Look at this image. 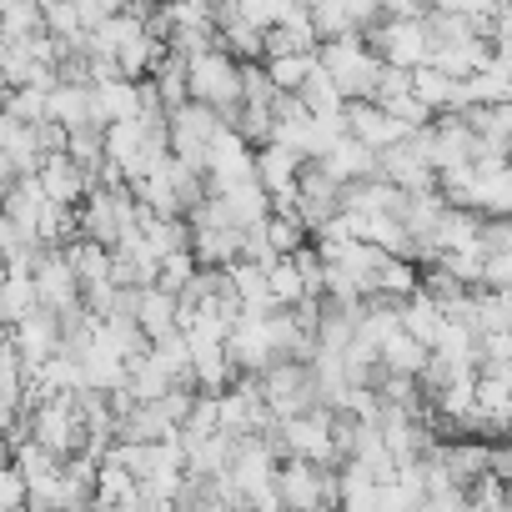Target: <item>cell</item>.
I'll return each instance as SVG.
<instances>
[{"label":"cell","mask_w":512,"mask_h":512,"mask_svg":"<svg viewBox=\"0 0 512 512\" xmlns=\"http://www.w3.org/2000/svg\"><path fill=\"white\" fill-rule=\"evenodd\" d=\"M322 66L337 76V86H342V96L347 101H372L377 96V76H382V56H377V46L367 41V31H352V36H327L322 41Z\"/></svg>","instance_id":"1"},{"label":"cell","mask_w":512,"mask_h":512,"mask_svg":"<svg viewBox=\"0 0 512 512\" xmlns=\"http://www.w3.org/2000/svg\"><path fill=\"white\" fill-rule=\"evenodd\" d=\"M141 216H146V211H141L131 181H126V186H96V191L81 201V231L96 236V241H106V246H121L126 236H136V231H141Z\"/></svg>","instance_id":"2"},{"label":"cell","mask_w":512,"mask_h":512,"mask_svg":"<svg viewBox=\"0 0 512 512\" xmlns=\"http://www.w3.org/2000/svg\"><path fill=\"white\" fill-rule=\"evenodd\" d=\"M191 101L216 106L221 121L236 126V116H241V61L221 46L191 56Z\"/></svg>","instance_id":"3"},{"label":"cell","mask_w":512,"mask_h":512,"mask_svg":"<svg viewBox=\"0 0 512 512\" xmlns=\"http://www.w3.org/2000/svg\"><path fill=\"white\" fill-rule=\"evenodd\" d=\"M367 41L377 46L382 61L392 66H422L432 61V31H427V16H382L377 26H367Z\"/></svg>","instance_id":"4"},{"label":"cell","mask_w":512,"mask_h":512,"mask_svg":"<svg viewBox=\"0 0 512 512\" xmlns=\"http://www.w3.org/2000/svg\"><path fill=\"white\" fill-rule=\"evenodd\" d=\"M221 126H226V121H221L216 106H206V101H186V106L171 111V151H176L181 161H191V166L206 171Z\"/></svg>","instance_id":"5"},{"label":"cell","mask_w":512,"mask_h":512,"mask_svg":"<svg viewBox=\"0 0 512 512\" xmlns=\"http://www.w3.org/2000/svg\"><path fill=\"white\" fill-rule=\"evenodd\" d=\"M6 337L21 347V357H26V367H31V372H41V367L66 347L61 312H56V307H46V302H41L36 312H26L21 322H11V327H6Z\"/></svg>","instance_id":"6"},{"label":"cell","mask_w":512,"mask_h":512,"mask_svg":"<svg viewBox=\"0 0 512 512\" xmlns=\"http://www.w3.org/2000/svg\"><path fill=\"white\" fill-rule=\"evenodd\" d=\"M347 206V181H337L322 161H307L302 171V186H297V216L312 226V236Z\"/></svg>","instance_id":"7"},{"label":"cell","mask_w":512,"mask_h":512,"mask_svg":"<svg viewBox=\"0 0 512 512\" xmlns=\"http://www.w3.org/2000/svg\"><path fill=\"white\" fill-rule=\"evenodd\" d=\"M347 131L357 141H367L372 151H387L397 141H407L417 126H407L397 111H387L382 101H347Z\"/></svg>","instance_id":"8"},{"label":"cell","mask_w":512,"mask_h":512,"mask_svg":"<svg viewBox=\"0 0 512 512\" xmlns=\"http://www.w3.org/2000/svg\"><path fill=\"white\" fill-rule=\"evenodd\" d=\"M0 156H6V186H11L16 176L41 171V161H46L41 126H31V121H21V116L6 111V121H0Z\"/></svg>","instance_id":"9"},{"label":"cell","mask_w":512,"mask_h":512,"mask_svg":"<svg viewBox=\"0 0 512 512\" xmlns=\"http://www.w3.org/2000/svg\"><path fill=\"white\" fill-rule=\"evenodd\" d=\"M382 176H387V181H397V186H402V191H412V196H417V191H437V186H442V171H437V166L412 146V136L382 151Z\"/></svg>","instance_id":"10"},{"label":"cell","mask_w":512,"mask_h":512,"mask_svg":"<svg viewBox=\"0 0 512 512\" xmlns=\"http://www.w3.org/2000/svg\"><path fill=\"white\" fill-rule=\"evenodd\" d=\"M41 181H46V191H51L56 201H66V206H81V201L96 191V171H91L86 161H76L71 151H51V156L41 161Z\"/></svg>","instance_id":"11"},{"label":"cell","mask_w":512,"mask_h":512,"mask_svg":"<svg viewBox=\"0 0 512 512\" xmlns=\"http://www.w3.org/2000/svg\"><path fill=\"white\" fill-rule=\"evenodd\" d=\"M216 41H221V51H231L236 61H267V31L256 26V21H246L236 0L216 11Z\"/></svg>","instance_id":"12"},{"label":"cell","mask_w":512,"mask_h":512,"mask_svg":"<svg viewBox=\"0 0 512 512\" xmlns=\"http://www.w3.org/2000/svg\"><path fill=\"white\" fill-rule=\"evenodd\" d=\"M337 181H367V176H382V151H372L367 141H357L352 131L347 136H337L322 156H317Z\"/></svg>","instance_id":"13"},{"label":"cell","mask_w":512,"mask_h":512,"mask_svg":"<svg viewBox=\"0 0 512 512\" xmlns=\"http://www.w3.org/2000/svg\"><path fill=\"white\" fill-rule=\"evenodd\" d=\"M91 91H96V116H101L106 126L141 116V81H136V76H121V71H116V76H96Z\"/></svg>","instance_id":"14"},{"label":"cell","mask_w":512,"mask_h":512,"mask_svg":"<svg viewBox=\"0 0 512 512\" xmlns=\"http://www.w3.org/2000/svg\"><path fill=\"white\" fill-rule=\"evenodd\" d=\"M136 322L146 327V337H151V342H156V337L181 332V297H176L171 287H161V282L141 287V292H136Z\"/></svg>","instance_id":"15"},{"label":"cell","mask_w":512,"mask_h":512,"mask_svg":"<svg viewBox=\"0 0 512 512\" xmlns=\"http://www.w3.org/2000/svg\"><path fill=\"white\" fill-rule=\"evenodd\" d=\"M31 267L36 262H11V272H6V287H0V317H6V327L41 307V287H36Z\"/></svg>","instance_id":"16"},{"label":"cell","mask_w":512,"mask_h":512,"mask_svg":"<svg viewBox=\"0 0 512 512\" xmlns=\"http://www.w3.org/2000/svg\"><path fill=\"white\" fill-rule=\"evenodd\" d=\"M51 116H56L66 131L101 121V116H96V91H91V81H61V86L51 91Z\"/></svg>","instance_id":"17"},{"label":"cell","mask_w":512,"mask_h":512,"mask_svg":"<svg viewBox=\"0 0 512 512\" xmlns=\"http://www.w3.org/2000/svg\"><path fill=\"white\" fill-rule=\"evenodd\" d=\"M402 322H407V332H412V337H422L427 347H437V337L447 332V322H452V317H447V307H442L427 287H417V292L402 302Z\"/></svg>","instance_id":"18"},{"label":"cell","mask_w":512,"mask_h":512,"mask_svg":"<svg viewBox=\"0 0 512 512\" xmlns=\"http://www.w3.org/2000/svg\"><path fill=\"white\" fill-rule=\"evenodd\" d=\"M191 347H196V387L201 392H226L241 377V367H236L226 342H191Z\"/></svg>","instance_id":"19"},{"label":"cell","mask_w":512,"mask_h":512,"mask_svg":"<svg viewBox=\"0 0 512 512\" xmlns=\"http://www.w3.org/2000/svg\"><path fill=\"white\" fill-rule=\"evenodd\" d=\"M96 507H141V477L116 462V457H101V477H96Z\"/></svg>","instance_id":"20"},{"label":"cell","mask_w":512,"mask_h":512,"mask_svg":"<svg viewBox=\"0 0 512 512\" xmlns=\"http://www.w3.org/2000/svg\"><path fill=\"white\" fill-rule=\"evenodd\" d=\"M427 357H432V347H427L422 337H412L407 327H402V332H392V337L382 342V367H387V372H407V377H422Z\"/></svg>","instance_id":"21"},{"label":"cell","mask_w":512,"mask_h":512,"mask_svg":"<svg viewBox=\"0 0 512 512\" xmlns=\"http://www.w3.org/2000/svg\"><path fill=\"white\" fill-rule=\"evenodd\" d=\"M417 287H422V262H417V256H387L382 272H377V297L407 302Z\"/></svg>","instance_id":"22"},{"label":"cell","mask_w":512,"mask_h":512,"mask_svg":"<svg viewBox=\"0 0 512 512\" xmlns=\"http://www.w3.org/2000/svg\"><path fill=\"white\" fill-rule=\"evenodd\" d=\"M171 387H181V382H176V372H171L156 352H141V357L131 362V392H136L141 402H156V397H166Z\"/></svg>","instance_id":"23"},{"label":"cell","mask_w":512,"mask_h":512,"mask_svg":"<svg viewBox=\"0 0 512 512\" xmlns=\"http://www.w3.org/2000/svg\"><path fill=\"white\" fill-rule=\"evenodd\" d=\"M317 61H322L317 51H277V56H267V71L282 91H302V81L317 71Z\"/></svg>","instance_id":"24"},{"label":"cell","mask_w":512,"mask_h":512,"mask_svg":"<svg viewBox=\"0 0 512 512\" xmlns=\"http://www.w3.org/2000/svg\"><path fill=\"white\" fill-rule=\"evenodd\" d=\"M267 282H272L277 307H297L302 297H312V292H307V277H302V267H297V256H277V262L267 267Z\"/></svg>","instance_id":"25"},{"label":"cell","mask_w":512,"mask_h":512,"mask_svg":"<svg viewBox=\"0 0 512 512\" xmlns=\"http://www.w3.org/2000/svg\"><path fill=\"white\" fill-rule=\"evenodd\" d=\"M302 101L317 111V116H332V111H342L347 106V96H342V86H337V76L317 61V71L302 81Z\"/></svg>","instance_id":"26"},{"label":"cell","mask_w":512,"mask_h":512,"mask_svg":"<svg viewBox=\"0 0 512 512\" xmlns=\"http://www.w3.org/2000/svg\"><path fill=\"white\" fill-rule=\"evenodd\" d=\"M6 111L31 121V126H41V121H51V91L46 86H11L6 91Z\"/></svg>","instance_id":"27"},{"label":"cell","mask_w":512,"mask_h":512,"mask_svg":"<svg viewBox=\"0 0 512 512\" xmlns=\"http://www.w3.org/2000/svg\"><path fill=\"white\" fill-rule=\"evenodd\" d=\"M196 272H201L196 246H176V251H166V256H161V287H171V292H181Z\"/></svg>","instance_id":"28"},{"label":"cell","mask_w":512,"mask_h":512,"mask_svg":"<svg viewBox=\"0 0 512 512\" xmlns=\"http://www.w3.org/2000/svg\"><path fill=\"white\" fill-rule=\"evenodd\" d=\"M0 512H31V477L6 462V472H0Z\"/></svg>","instance_id":"29"},{"label":"cell","mask_w":512,"mask_h":512,"mask_svg":"<svg viewBox=\"0 0 512 512\" xmlns=\"http://www.w3.org/2000/svg\"><path fill=\"white\" fill-rule=\"evenodd\" d=\"M432 11H452V16H472V21L492 26V11H497V0H432Z\"/></svg>","instance_id":"30"},{"label":"cell","mask_w":512,"mask_h":512,"mask_svg":"<svg viewBox=\"0 0 512 512\" xmlns=\"http://www.w3.org/2000/svg\"><path fill=\"white\" fill-rule=\"evenodd\" d=\"M482 287L512 292V251H492V256H487V282H482Z\"/></svg>","instance_id":"31"},{"label":"cell","mask_w":512,"mask_h":512,"mask_svg":"<svg viewBox=\"0 0 512 512\" xmlns=\"http://www.w3.org/2000/svg\"><path fill=\"white\" fill-rule=\"evenodd\" d=\"M382 16H427L432 0H377Z\"/></svg>","instance_id":"32"},{"label":"cell","mask_w":512,"mask_h":512,"mask_svg":"<svg viewBox=\"0 0 512 512\" xmlns=\"http://www.w3.org/2000/svg\"><path fill=\"white\" fill-rule=\"evenodd\" d=\"M507 437H512V432H507Z\"/></svg>","instance_id":"33"}]
</instances>
